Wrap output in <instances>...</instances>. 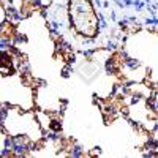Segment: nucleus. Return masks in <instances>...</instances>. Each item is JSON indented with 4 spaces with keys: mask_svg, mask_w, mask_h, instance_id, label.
I'll use <instances>...</instances> for the list:
<instances>
[{
    "mask_svg": "<svg viewBox=\"0 0 158 158\" xmlns=\"http://www.w3.org/2000/svg\"><path fill=\"white\" fill-rule=\"evenodd\" d=\"M71 30L89 41L100 33V18L92 0H67Z\"/></svg>",
    "mask_w": 158,
    "mask_h": 158,
    "instance_id": "2",
    "label": "nucleus"
},
{
    "mask_svg": "<svg viewBox=\"0 0 158 158\" xmlns=\"http://www.w3.org/2000/svg\"><path fill=\"white\" fill-rule=\"evenodd\" d=\"M2 130L6 131L11 138L29 139L33 146L46 138V133L38 122L35 109L27 111L22 108L2 104Z\"/></svg>",
    "mask_w": 158,
    "mask_h": 158,
    "instance_id": "1",
    "label": "nucleus"
},
{
    "mask_svg": "<svg viewBox=\"0 0 158 158\" xmlns=\"http://www.w3.org/2000/svg\"><path fill=\"white\" fill-rule=\"evenodd\" d=\"M63 108V101L60 95L48 84L35 85V109L48 111L52 114H59Z\"/></svg>",
    "mask_w": 158,
    "mask_h": 158,
    "instance_id": "4",
    "label": "nucleus"
},
{
    "mask_svg": "<svg viewBox=\"0 0 158 158\" xmlns=\"http://www.w3.org/2000/svg\"><path fill=\"white\" fill-rule=\"evenodd\" d=\"M2 104L16 106L27 111L35 109V82H30L22 73L2 74Z\"/></svg>",
    "mask_w": 158,
    "mask_h": 158,
    "instance_id": "3",
    "label": "nucleus"
}]
</instances>
